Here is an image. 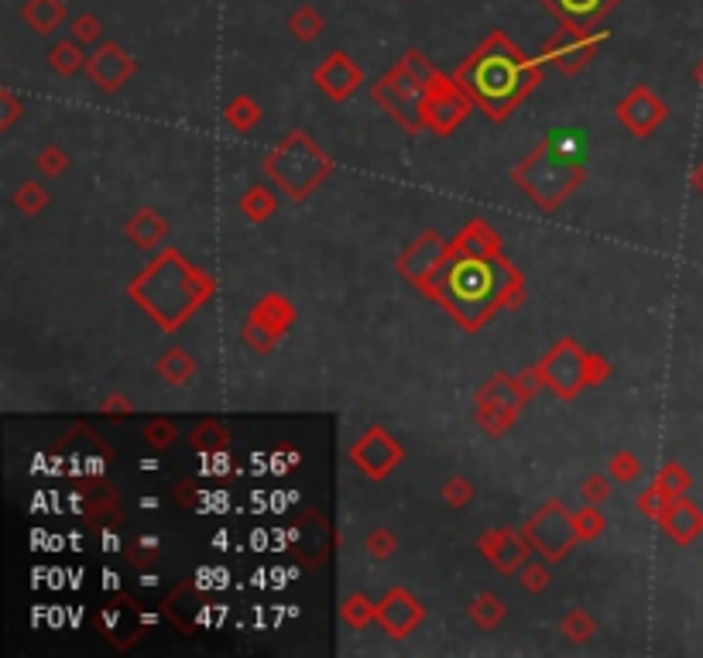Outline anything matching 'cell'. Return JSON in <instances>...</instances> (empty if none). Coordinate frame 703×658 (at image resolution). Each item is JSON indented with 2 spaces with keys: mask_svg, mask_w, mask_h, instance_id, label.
Segmentation results:
<instances>
[{
  "mask_svg": "<svg viewBox=\"0 0 703 658\" xmlns=\"http://www.w3.org/2000/svg\"><path fill=\"white\" fill-rule=\"evenodd\" d=\"M323 31H326V18L316 11L313 4H299L289 14V35L295 38V42L313 45V42H319V35H323Z\"/></svg>",
  "mask_w": 703,
  "mask_h": 658,
  "instance_id": "f546056e",
  "label": "cell"
},
{
  "mask_svg": "<svg viewBox=\"0 0 703 658\" xmlns=\"http://www.w3.org/2000/svg\"><path fill=\"white\" fill-rule=\"evenodd\" d=\"M583 182H587V168L580 158L549 138L535 144L529 155L511 168V186L522 189L542 213H556Z\"/></svg>",
  "mask_w": 703,
  "mask_h": 658,
  "instance_id": "277c9868",
  "label": "cell"
},
{
  "mask_svg": "<svg viewBox=\"0 0 703 658\" xmlns=\"http://www.w3.org/2000/svg\"><path fill=\"white\" fill-rule=\"evenodd\" d=\"M155 371L165 384H172V388H186V384L196 377L199 367H196V357L186 347H169V350L158 353Z\"/></svg>",
  "mask_w": 703,
  "mask_h": 658,
  "instance_id": "484cf974",
  "label": "cell"
},
{
  "mask_svg": "<svg viewBox=\"0 0 703 658\" xmlns=\"http://www.w3.org/2000/svg\"><path fill=\"white\" fill-rule=\"evenodd\" d=\"M429 302L443 306L467 333H477L498 309L525 306V275L505 254L498 258H450L422 288Z\"/></svg>",
  "mask_w": 703,
  "mask_h": 658,
  "instance_id": "6da1fadb",
  "label": "cell"
},
{
  "mask_svg": "<svg viewBox=\"0 0 703 658\" xmlns=\"http://www.w3.org/2000/svg\"><path fill=\"white\" fill-rule=\"evenodd\" d=\"M470 110H474V100L460 90L457 79L439 72L433 83H429L426 100H422V127L433 131L436 138H450L467 120Z\"/></svg>",
  "mask_w": 703,
  "mask_h": 658,
  "instance_id": "8fae6325",
  "label": "cell"
},
{
  "mask_svg": "<svg viewBox=\"0 0 703 658\" xmlns=\"http://www.w3.org/2000/svg\"><path fill=\"white\" fill-rule=\"evenodd\" d=\"M66 168H69V155L59 148V144H45V148L35 155V172L42 175V179H59Z\"/></svg>",
  "mask_w": 703,
  "mask_h": 658,
  "instance_id": "60d3db41",
  "label": "cell"
},
{
  "mask_svg": "<svg viewBox=\"0 0 703 658\" xmlns=\"http://www.w3.org/2000/svg\"><path fill=\"white\" fill-rule=\"evenodd\" d=\"M213 292H217V282L210 278V271H203L175 247L158 251L127 285V299L165 333L186 326L213 299Z\"/></svg>",
  "mask_w": 703,
  "mask_h": 658,
  "instance_id": "3957f363",
  "label": "cell"
},
{
  "mask_svg": "<svg viewBox=\"0 0 703 658\" xmlns=\"http://www.w3.org/2000/svg\"><path fill=\"white\" fill-rule=\"evenodd\" d=\"M614 117H618V124L625 127L628 134H635V138L645 141L662 127V120L669 117V107L662 96H655L649 90V86H635V90L614 107Z\"/></svg>",
  "mask_w": 703,
  "mask_h": 658,
  "instance_id": "2e32d148",
  "label": "cell"
},
{
  "mask_svg": "<svg viewBox=\"0 0 703 658\" xmlns=\"http://www.w3.org/2000/svg\"><path fill=\"white\" fill-rule=\"evenodd\" d=\"M141 439H145L151 449L165 453V449L179 439V429H175V422H169V419H151L145 429H141Z\"/></svg>",
  "mask_w": 703,
  "mask_h": 658,
  "instance_id": "f6af8a7d",
  "label": "cell"
},
{
  "mask_svg": "<svg viewBox=\"0 0 703 658\" xmlns=\"http://www.w3.org/2000/svg\"><path fill=\"white\" fill-rule=\"evenodd\" d=\"M559 635H563L566 641H573V645H587V641L597 635L594 614L583 611V607H573V611H566L563 621H559Z\"/></svg>",
  "mask_w": 703,
  "mask_h": 658,
  "instance_id": "836d02e7",
  "label": "cell"
},
{
  "mask_svg": "<svg viewBox=\"0 0 703 658\" xmlns=\"http://www.w3.org/2000/svg\"><path fill=\"white\" fill-rule=\"evenodd\" d=\"M189 446L203 456H213V453H223L230 446V432L227 425H220V419H203L189 432Z\"/></svg>",
  "mask_w": 703,
  "mask_h": 658,
  "instance_id": "4dcf8cb0",
  "label": "cell"
},
{
  "mask_svg": "<svg viewBox=\"0 0 703 658\" xmlns=\"http://www.w3.org/2000/svg\"><path fill=\"white\" fill-rule=\"evenodd\" d=\"M103 631H107V641H114L117 648H124V638L127 641H138L141 631H145V621H141L138 607H131L124 597H117L114 604L103 611Z\"/></svg>",
  "mask_w": 703,
  "mask_h": 658,
  "instance_id": "603a6c76",
  "label": "cell"
},
{
  "mask_svg": "<svg viewBox=\"0 0 703 658\" xmlns=\"http://www.w3.org/2000/svg\"><path fill=\"white\" fill-rule=\"evenodd\" d=\"M49 203H52V196H49V189L42 186V182H21L18 189H14V206H18L25 216H42L45 210H49Z\"/></svg>",
  "mask_w": 703,
  "mask_h": 658,
  "instance_id": "e575fe53",
  "label": "cell"
},
{
  "mask_svg": "<svg viewBox=\"0 0 703 658\" xmlns=\"http://www.w3.org/2000/svg\"><path fill=\"white\" fill-rule=\"evenodd\" d=\"M422 621H426V607H422V600L415 597L412 590L391 587L385 597L378 600V624L388 638H395V641L409 638L412 631L422 628Z\"/></svg>",
  "mask_w": 703,
  "mask_h": 658,
  "instance_id": "e0dca14e",
  "label": "cell"
},
{
  "mask_svg": "<svg viewBox=\"0 0 703 658\" xmlns=\"http://www.w3.org/2000/svg\"><path fill=\"white\" fill-rule=\"evenodd\" d=\"M518 580H522V587L529 593H546L549 583H553V576H549V563L542 559V563H525L518 569Z\"/></svg>",
  "mask_w": 703,
  "mask_h": 658,
  "instance_id": "7dc6e473",
  "label": "cell"
},
{
  "mask_svg": "<svg viewBox=\"0 0 703 658\" xmlns=\"http://www.w3.org/2000/svg\"><path fill=\"white\" fill-rule=\"evenodd\" d=\"M340 617H343V624H347L350 631H364V628H371V624L378 621V604H374L367 593H350V597L343 600V607H340Z\"/></svg>",
  "mask_w": 703,
  "mask_h": 658,
  "instance_id": "1f68e13d",
  "label": "cell"
},
{
  "mask_svg": "<svg viewBox=\"0 0 703 658\" xmlns=\"http://www.w3.org/2000/svg\"><path fill=\"white\" fill-rule=\"evenodd\" d=\"M275 210H278V196H275V189H268V186H251L241 196V213L251 223H265Z\"/></svg>",
  "mask_w": 703,
  "mask_h": 658,
  "instance_id": "d6a6232c",
  "label": "cell"
},
{
  "mask_svg": "<svg viewBox=\"0 0 703 658\" xmlns=\"http://www.w3.org/2000/svg\"><path fill=\"white\" fill-rule=\"evenodd\" d=\"M477 552L484 556L487 566H494L498 573L505 576H518V569L529 563L532 556V542L525 539V532H518V528H487L481 532V539H477Z\"/></svg>",
  "mask_w": 703,
  "mask_h": 658,
  "instance_id": "5bb4252c",
  "label": "cell"
},
{
  "mask_svg": "<svg viewBox=\"0 0 703 658\" xmlns=\"http://www.w3.org/2000/svg\"><path fill=\"white\" fill-rule=\"evenodd\" d=\"M261 117H265V110H261V103L254 100V96H234V100L223 107V120H227V127L237 134H251L254 127L261 124Z\"/></svg>",
  "mask_w": 703,
  "mask_h": 658,
  "instance_id": "83f0119b",
  "label": "cell"
},
{
  "mask_svg": "<svg viewBox=\"0 0 703 658\" xmlns=\"http://www.w3.org/2000/svg\"><path fill=\"white\" fill-rule=\"evenodd\" d=\"M474 484H470L463 473H450V477L443 480V487H439V497H443L450 508H467L470 501H474Z\"/></svg>",
  "mask_w": 703,
  "mask_h": 658,
  "instance_id": "ab89813d",
  "label": "cell"
},
{
  "mask_svg": "<svg viewBox=\"0 0 703 658\" xmlns=\"http://www.w3.org/2000/svg\"><path fill=\"white\" fill-rule=\"evenodd\" d=\"M659 525L676 545H693L703 535V511L693 501H686V497H676Z\"/></svg>",
  "mask_w": 703,
  "mask_h": 658,
  "instance_id": "44dd1931",
  "label": "cell"
},
{
  "mask_svg": "<svg viewBox=\"0 0 703 658\" xmlns=\"http://www.w3.org/2000/svg\"><path fill=\"white\" fill-rule=\"evenodd\" d=\"M134 72H138V62H134V55L124 52L117 42H100L93 48L90 59H86V76H90L93 86L103 93L124 90L134 79Z\"/></svg>",
  "mask_w": 703,
  "mask_h": 658,
  "instance_id": "ac0fdd59",
  "label": "cell"
},
{
  "mask_svg": "<svg viewBox=\"0 0 703 658\" xmlns=\"http://www.w3.org/2000/svg\"><path fill=\"white\" fill-rule=\"evenodd\" d=\"M241 340H244L254 353H271V350L278 347V336L268 333V329L261 326V323H254L251 316H247L244 326H241Z\"/></svg>",
  "mask_w": 703,
  "mask_h": 658,
  "instance_id": "bcb514c9",
  "label": "cell"
},
{
  "mask_svg": "<svg viewBox=\"0 0 703 658\" xmlns=\"http://www.w3.org/2000/svg\"><path fill=\"white\" fill-rule=\"evenodd\" d=\"M402 460H405L402 443H398L388 429H381V425L364 429L361 436H357V443L350 446V463H354L367 480L391 477V473L402 467Z\"/></svg>",
  "mask_w": 703,
  "mask_h": 658,
  "instance_id": "7c38bea8",
  "label": "cell"
},
{
  "mask_svg": "<svg viewBox=\"0 0 703 658\" xmlns=\"http://www.w3.org/2000/svg\"><path fill=\"white\" fill-rule=\"evenodd\" d=\"M635 504H638V511H642L649 521H662L666 518V511H669V504H673V497H669L666 491H659V487H645L642 494L635 497Z\"/></svg>",
  "mask_w": 703,
  "mask_h": 658,
  "instance_id": "ee69618b",
  "label": "cell"
},
{
  "mask_svg": "<svg viewBox=\"0 0 703 658\" xmlns=\"http://www.w3.org/2000/svg\"><path fill=\"white\" fill-rule=\"evenodd\" d=\"M546 66L549 62L542 55L522 52L505 31L494 28L450 76L474 100V107L484 110L491 124H505L535 93Z\"/></svg>",
  "mask_w": 703,
  "mask_h": 658,
  "instance_id": "7a4b0ae2",
  "label": "cell"
},
{
  "mask_svg": "<svg viewBox=\"0 0 703 658\" xmlns=\"http://www.w3.org/2000/svg\"><path fill=\"white\" fill-rule=\"evenodd\" d=\"M693 189H697L700 196H703V162H700L697 168H693Z\"/></svg>",
  "mask_w": 703,
  "mask_h": 658,
  "instance_id": "816d5d0a",
  "label": "cell"
},
{
  "mask_svg": "<svg viewBox=\"0 0 703 658\" xmlns=\"http://www.w3.org/2000/svg\"><path fill=\"white\" fill-rule=\"evenodd\" d=\"M611 484L614 480H611V473L607 470L604 473H590V477L580 484V497L587 504H604L607 497H611Z\"/></svg>",
  "mask_w": 703,
  "mask_h": 658,
  "instance_id": "c3c4849f",
  "label": "cell"
},
{
  "mask_svg": "<svg viewBox=\"0 0 703 658\" xmlns=\"http://www.w3.org/2000/svg\"><path fill=\"white\" fill-rule=\"evenodd\" d=\"M501 234L484 220H470L457 237H450V258H498Z\"/></svg>",
  "mask_w": 703,
  "mask_h": 658,
  "instance_id": "ffe728a7",
  "label": "cell"
},
{
  "mask_svg": "<svg viewBox=\"0 0 703 658\" xmlns=\"http://www.w3.org/2000/svg\"><path fill=\"white\" fill-rule=\"evenodd\" d=\"M607 473H611L614 484H631V480L642 473V460H638L631 449H618V453L607 460Z\"/></svg>",
  "mask_w": 703,
  "mask_h": 658,
  "instance_id": "b9f144b4",
  "label": "cell"
},
{
  "mask_svg": "<svg viewBox=\"0 0 703 658\" xmlns=\"http://www.w3.org/2000/svg\"><path fill=\"white\" fill-rule=\"evenodd\" d=\"M573 525H577L580 542H594L597 535H601L604 528H607V518H604L601 504H583L577 515H573Z\"/></svg>",
  "mask_w": 703,
  "mask_h": 658,
  "instance_id": "74e56055",
  "label": "cell"
},
{
  "mask_svg": "<svg viewBox=\"0 0 703 658\" xmlns=\"http://www.w3.org/2000/svg\"><path fill=\"white\" fill-rule=\"evenodd\" d=\"M690 76H693V83H697L700 90H703V59L697 62V66H693V72H690Z\"/></svg>",
  "mask_w": 703,
  "mask_h": 658,
  "instance_id": "f5cc1de1",
  "label": "cell"
},
{
  "mask_svg": "<svg viewBox=\"0 0 703 658\" xmlns=\"http://www.w3.org/2000/svg\"><path fill=\"white\" fill-rule=\"evenodd\" d=\"M313 86L326 96V100L347 103L350 96L364 86V69L357 66L343 48H333V52L323 55V62L313 69Z\"/></svg>",
  "mask_w": 703,
  "mask_h": 658,
  "instance_id": "9a60e30c",
  "label": "cell"
},
{
  "mask_svg": "<svg viewBox=\"0 0 703 658\" xmlns=\"http://www.w3.org/2000/svg\"><path fill=\"white\" fill-rule=\"evenodd\" d=\"M169 230H172L169 220H165L158 210H151V206L138 210L124 223L127 240H131L134 247H141V251H155V247H162V240L169 237Z\"/></svg>",
  "mask_w": 703,
  "mask_h": 658,
  "instance_id": "7402d4cb",
  "label": "cell"
},
{
  "mask_svg": "<svg viewBox=\"0 0 703 658\" xmlns=\"http://www.w3.org/2000/svg\"><path fill=\"white\" fill-rule=\"evenodd\" d=\"M542 384L535 367H525L518 374H494L474 391V425L491 439H501L518 422L522 408L539 395Z\"/></svg>",
  "mask_w": 703,
  "mask_h": 658,
  "instance_id": "52a82bcc",
  "label": "cell"
},
{
  "mask_svg": "<svg viewBox=\"0 0 703 658\" xmlns=\"http://www.w3.org/2000/svg\"><path fill=\"white\" fill-rule=\"evenodd\" d=\"M559 21V28H601L607 14L618 11L625 0H539Z\"/></svg>",
  "mask_w": 703,
  "mask_h": 658,
  "instance_id": "d6986e66",
  "label": "cell"
},
{
  "mask_svg": "<svg viewBox=\"0 0 703 658\" xmlns=\"http://www.w3.org/2000/svg\"><path fill=\"white\" fill-rule=\"evenodd\" d=\"M124 556H127V563H131V566L148 569V566L158 563V556H162V545H158L155 535H145V539H138V542H127Z\"/></svg>",
  "mask_w": 703,
  "mask_h": 658,
  "instance_id": "7bdbcfd3",
  "label": "cell"
},
{
  "mask_svg": "<svg viewBox=\"0 0 703 658\" xmlns=\"http://www.w3.org/2000/svg\"><path fill=\"white\" fill-rule=\"evenodd\" d=\"M21 18L35 35H52V31H59L62 24L69 18V7L66 0H25V7H21Z\"/></svg>",
  "mask_w": 703,
  "mask_h": 658,
  "instance_id": "d4e9b609",
  "label": "cell"
},
{
  "mask_svg": "<svg viewBox=\"0 0 703 658\" xmlns=\"http://www.w3.org/2000/svg\"><path fill=\"white\" fill-rule=\"evenodd\" d=\"M659 491H666L669 497H686V491H690V484H693V477L686 473L683 463H666L659 473H655V480H652Z\"/></svg>",
  "mask_w": 703,
  "mask_h": 658,
  "instance_id": "d590c367",
  "label": "cell"
},
{
  "mask_svg": "<svg viewBox=\"0 0 703 658\" xmlns=\"http://www.w3.org/2000/svg\"><path fill=\"white\" fill-rule=\"evenodd\" d=\"M607 38H611L607 28H559L542 42L539 55L563 76H577L594 62L597 48L607 45Z\"/></svg>",
  "mask_w": 703,
  "mask_h": 658,
  "instance_id": "30bf717a",
  "label": "cell"
},
{
  "mask_svg": "<svg viewBox=\"0 0 703 658\" xmlns=\"http://www.w3.org/2000/svg\"><path fill=\"white\" fill-rule=\"evenodd\" d=\"M436 76H439V69L426 59V52H422V48H409V52L371 86V100L378 103L395 124H402L409 134H419V131H426V127H422V100H426V90Z\"/></svg>",
  "mask_w": 703,
  "mask_h": 658,
  "instance_id": "8992f818",
  "label": "cell"
},
{
  "mask_svg": "<svg viewBox=\"0 0 703 658\" xmlns=\"http://www.w3.org/2000/svg\"><path fill=\"white\" fill-rule=\"evenodd\" d=\"M103 412H107V415H114V419H124V415H131L134 412V408H131V401H127L124 395H110L107 401H103Z\"/></svg>",
  "mask_w": 703,
  "mask_h": 658,
  "instance_id": "f907efd6",
  "label": "cell"
},
{
  "mask_svg": "<svg viewBox=\"0 0 703 658\" xmlns=\"http://www.w3.org/2000/svg\"><path fill=\"white\" fill-rule=\"evenodd\" d=\"M364 552L371 559H378V563H385V559H391L398 552V535L391 532V528H371L367 532V539H364Z\"/></svg>",
  "mask_w": 703,
  "mask_h": 658,
  "instance_id": "f35d334b",
  "label": "cell"
},
{
  "mask_svg": "<svg viewBox=\"0 0 703 658\" xmlns=\"http://www.w3.org/2000/svg\"><path fill=\"white\" fill-rule=\"evenodd\" d=\"M103 21L97 18V14H90V11H83V14H76L73 21H69V38H76L79 45H100V42H107L103 38Z\"/></svg>",
  "mask_w": 703,
  "mask_h": 658,
  "instance_id": "8d00e7d4",
  "label": "cell"
},
{
  "mask_svg": "<svg viewBox=\"0 0 703 658\" xmlns=\"http://www.w3.org/2000/svg\"><path fill=\"white\" fill-rule=\"evenodd\" d=\"M251 319H254V323H261V326L268 329V333H275L278 340H282V336L289 333L292 323H295V306H292V299L271 292V295H261V299L254 302Z\"/></svg>",
  "mask_w": 703,
  "mask_h": 658,
  "instance_id": "cb8c5ba5",
  "label": "cell"
},
{
  "mask_svg": "<svg viewBox=\"0 0 703 658\" xmlns=\"http://www.w3.org/2000/svg\"><path fill=\"white\" fill-rule=\"evenodd\" d=\"M21 117V100L11 90H0V131H11Z\"/></svg>",
  "mask_w": 703,
  "mask_h": 658,
  "instance_id": "681fc988",
  "label": "cell"
},
{
  "mask_svg": "<svg viewBox=\"0 0 703 658\" xmlns=\"http://www.w3.org/2000/svg\"><path fill=\"white\" fill-rule=\"evenodd\" d=\"M522 532H525V539L532 542L535 556L546 559L549 566L563 563V559L573 552V545L580 542L577 525H573V511L566 508L559 497H549V501H542L539 508H535L532 515L525 518Z\"/></svg>",
  "mask_w": 703,
  "mask_h": 658,
  "instance_id": "9c48e42d",
  "label": "cell"
},
{
  "mask_svg": "<svg viewBox=\"0 0 703 658\" xmlns=\"http://www.w3.org/2000/svg\"><path fill=\"white\" fill-rule=\"evenodd\" d=\"M532 367L539 374L542 388L553 391L559 401L577 398L583 388H594V384H604L611 377V364L601 353H587L573 336H559L546 357Z\"/></svg>",
  "mask_w": 703,
  "mask_h": 658,
  "instance_id": "ba28073f",
  "label": "cell"
},
{
  "mask_svg": "<svg viewBox=\"0 0 703 658\" xmlns=\"http://www.w3.org/2000/svg\"><path fill=\"white\" fill-rule=\"evenodd\" d=\"M446 261H450V237H443L439 230H422V234L398 254L395 268L405 282L422 292L429 278H433Z\"/></svg>",
  "mask_w": 703,
  "mask_h": 658,
  "instance_id": "4fadbf2b",
  "label": "cell"
},
{
  "mask_svg": "<svg viewBox=\"0 0 703 658\" xmlns=\"http://www.w3.org/2000/svg\"><path fill=\"white\" fill-rule=\"evenodd\" d=\"M265 175L282 196H289L292 203H302L330 179L333 158L326 155L319 144L309 138L306 131H289L275 148L265 155Z\"/></svg>",
  "mask_w": 703,
  "mask_h": 658,
  "instance_id": "5b68a950",
  "label": "cell"
},
{
  "mask_svg": "<svg viewBox=\"0 0 703 658\" xmlns=\"http://www.w3.org/2000/svg\"><path fill=\"white\" fill-rule=\"evenodd\" d=\"M86 59H90V55H83V45H79L76 38L55 42L49 52H45V62H49V69L55 76H76L79 69H86Z\"/></svg>",
  "mask_w": 703,
  "mask_h": 658,
  "instance_id": "f1b7e54d",
  "label": "cell"
},
{
  "mask_svg": "<svg viewBox=\"0 0 703 658\" xmlns=\"http://www.w3.org/2000/svg\"><path fill=\"white\" fill-rule=\"evenodd\" d=\"M467 617H470V624H474V628L494 631L498 624H505L508 607H505V600H501L498 593L484 590V593H477V597L467 604Z\"/></svg>",
  "mask_w": 703,
  "mask_h": 658,
  "instance_id": "4316f807",
  "label": "cell"
}]
</instances>
